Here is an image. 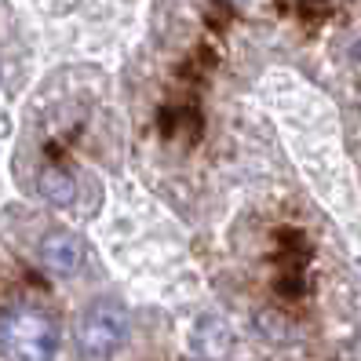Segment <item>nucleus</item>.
I'll return each instance as SVG.
<instances>
[{
    "instance_id": "nucleus-5",
    "label": "nucleus",
    "mask_w": 361,
    "mask_h": 361,
    "mask_svg": "<svg viewBox=\"0 0 361 361\" xmlns=\"http://www.w3.org/2000/svg\"><path fill=\"white\" fill-rule=\"evenodd\" d=\"M230 4H245V0H230Z\"/></svg>"
},
{
    "instance_id": "nucleus-6",
    "label": "nucleus",
    "mask_w": 361,
    "mask_h": 361,
    "mask_svg": "<svg viewBox=\"0 0 361 361\" xmlns=\"http://www.w3.org/2000/svg\"><path fill=\"white\" fill-rule=\"evenodd\" d=\"M357 59H361V44H357Z\"/></svg>"
},
{
    "instance_id": "nucleus-1",
    "label": "nucleus",
    "mask_w": 361,
    "mask_h": 361,
    "mask_svg": "<svg viewBox=\"0 0 361 361\" xmlns=\"http://www.w3.org/2000/svg\"><path fill=\"white\" fill-rule=\"evenodd\" d=\"M0 350L8 361H55L59 329L48 314L18 307L0 317Z\"/></svg>"
},
{
    "instance_id": "nucleus-3",
    "label": "nucleus",
    "mask_w": 361,
    "mask_h": 361,
    "mask_svg": "<svg viewBox=\"0 0 361 361\" xmlns=\"http://www.w3.org/2000/svg\"><path fill=\"white\" fill-rule=\"evenodd\" d=\"M40 259H44V267L51 274L70 278V274H77L80 263H84V245L73 238V233L55 230V233H48V238H44V245H40Z\"/></svg>"
},
{
    "instance_id": "nucleus-4",
    "label": "nucleus",
    "mask_w": 361,
    "mask_h": 361,
    "mask_svg": "<svg viewBox=\"0 0 361 361\" xmlns=\"http://www.w3.org/2000/svg\"><path fill=\"white\" fill-rule=\"evenodd\" d=\"M40 194H44L55 208H66L77 197V183L70 179V172H62V168H44V172H40Z\"/></svg>"
},
{
    "instance_id": "nucleus-2",
    "label": "nucleus",
    "mask_w": 361,
    "mask_h": 361,
    "mask_svg": "<svg viewBox=\"0 0 361 361\" xmlns=\"http://www.w3.org/2000/svg\"><path fill=\"white\" fill-rule=\"evenodd\" d=\"M128 343V314L114 300H99L80 314L77 347L88 357H110Z\"/></svg>"
}]
</instances>
